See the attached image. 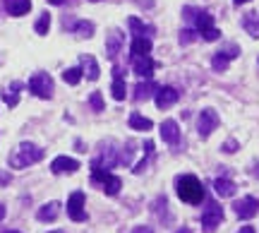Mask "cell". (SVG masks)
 I'll return each mask as SVG.
<instances>
[{
  "label": "cell",
  "mask_w": 259,
  "mask_h": 233,
  "mask_svg": "<svg viewBox=\"0 0 259 233\" xmlns=\"http://www.w3.org/2000/svg\"><path fill=\"white\" fill-rule=\"evenodd\" d=\"M3 233H19V231H3Z\"/></svg>",
  "instance_id": "f35d334b"
},
{
  "label": "cell",
  "mask_w": 259,
  "mask_h": 233,
  "mask_svg": "<svg viewBox=\"0 0 259 233\" xmlns=\"http://www.w3.org/2000/svg\"><path fill=\"white\" fill-rule=\"evenodd\" d=\"M151 125H154V123L149 121V118H144V115H139V113H132V115H130V128H132V130H151Z\"/></svg>",
  "instance_id": "603a6c76"
},
{
  "label": "cell",
  "mask_w": 259,
  "mask_h": 233,
  "mask_svg": "<svg viewBox=\"0 0 259 233\" xmlns=\"http://www.w3.org/2000/svg\"><path fill=\"white\" fill-rule=\"evenodd\" d=\"M84 202H87V197H84L82 190H77V192L70 195V200H67V216H70L72 221H84V219H87Z\"/></svg>",
  "instance_id": "ba28073f"
},
{
  "label": "cell",
  "mask_w": 259,
  "mask_h": 233,
  "mask_svg": "<svg viewBox=\"0 0 259 233\" xmlns=\"http://www.w3.org/2000/svg\"><path fill=\"white\" fill-rule=\"evenodd\" d=\"M178 96H180V94H178V89H173V87H158L156 94H154L158 108H170V106L178 101Z\"/></svg>",
  "instance_id": "8fae6325"
},
{
  "label": "cell",
  "mask_w": 259,
  "mask_h": 233,
  "mask_svg": "<svg viewBox=\"0 0 259 233\" xmlns=\"http://www.w3.org/2000/svg\"><path fill=\"white\" fill-rule=\"evenodd\" d=\"M235 56H240V48L235 46V44H231L228 48H223V51H219L216 56H213V60H211V65H213V70H226L228 67V63H231Z\"/></svg>",
  "instance_id": "30bf717a"
},
{
  "label": "cell",
  "mask_w": 259,
  "mask_h": 233,
  "mask_svg": "<svg viewBox=\"0 0 259 233\" xmlns=\"http://www.w3.org/2000/svg\"><path fill=\"white\" fill-rule=\"evenodd\" d=\"M44 36V34H48V29H51V15L48 12H41V17L36 19V27H34Z\"/></svg>",
  "instance_id": "83f0119b"
},
{
  "label": "cell",
  "mask_w": 259,
  "mask_h": 233,
  "mask_svg": "<svg viewBox=\"0 0 259 233\" xmlns=\"http://www.w3.org/2000/svg\"><path fill=\"white\" fill-rule=\"evenodd\" d=\"M233 209H235V214L240 216V219H252V216H257V212H259V200L257 197H240V200L233 205Z\"/></svg>",
  "instance_id": "9c48e42d"
},
{
  "label": "cell",
  "mask_w": 259,
  "mask_h": 233,
  "mask_svg": "<svg viewBox=\"0 0 259 233\" xmlns=\"http://www.w3.org/2000/svg\"><path fill=\"white\" fill-rule=\"evenodd\" d=\"M242 3H250V0H235V5H242Z\"/></svg>",
  "instance_id": "d590c367"
},
{
  "label": "cell",
  "mask_w": 259,
  "mask_h": 233,
  "mask_svg": "<svg viewBox=\"0 0 259 233\" xmlns=\"http://www.w3.org/2000/svg\"><path fill=\"white\" fill-rule=\"evenodd\" d=\"M130 53H132V58L149 56V53H151V38L149 36H135L132 38V46H130Z\"/></svg>",
  "instance_id": "9a60e30c"
},
{
  "label": "cell",
  "mask_w": 259,
  "mask_h": 233,
  "mask_svg": "<svg viewBox=\"0 0 259 233\" xmlns=\"http://www.w3.org/2000/svg\"><path fill=\"white\" fill-rule=\"evenodd\" d=\"M192 38H194V31H190V29H187V31H183V34H180V44H190Z\"/></svg>",
  "instance_id": "4dcf8cb0"
},
{
  "label": "cell",
  "mask_w": 259,
  "mask_h": 233,
  "mask_svg": "<svg viewBox=\"0 0 259 233\" xmlns=\"http://www.w3.org/2000/svg\"><path fill=\"white\" fill-rule=\"evenodd\" d=\"M5 10L12 17H22L31 10V0H5Z\"/></svg>",
  "instance_id": "ac0fdd59"
},
{
  "label": "cell",
  "mask_w": 259,
  "mask_h": 233,
  "mask_svg": "<svg viewBox=\"0 0 259 233\" xmlns=\"http://www.w3.org/2000/svg\"><path fill=\"white\" fill-rule=\"evenodd\" d=\"M89 103H92L94 111H103V96L99 92H94L92 96H89Z\"/></svg>",
  "instance_id": "f546056e"
},
{
  "label": "cell",
  "mask_w": 259,
  "mask_h": 233,
  "mask_svg": "<svg viewBox=\"0 0 259 233\" xmlns=\"http://www.w3.org/2000/svg\"><path fill=\"white\" fill-rule=\"evenodd\" d=\"M3 219H5V207L0 205V221H3Z\"/></svg>",
  "instance_id": "836d02e7"
},
{
  "label": "cell",
  "mask_w": 259,
  "mask_h": 233,
  "mask_svg": "<svg viewBox=\"0 0 259 233\" xmlns=\"http://www.w3.org/2000/svg\"><path fill=\"white\" fill-rule=\"evenodd\" d=\"M221 221H223V209L213 200H209L206 209H204V214H202V226L206 231H216V226H221Z\"/></svg>",
  "instance_id": "8992f818"
},
{
  "label": "cell",
  "mask_w": 259,
  "mask_h": 233,
  "mask_svg": "<svg viewBox=\"0 0 259 233\" xmlns=\"http://www.w3.org/2000/svg\"><path fill=\"white\" fill-rule=\"evenodd\" d=\"M242 27H245V31H247L252 38H259V15L257 12H247V15L242 17Z\"/></svg>",
  "instance_id": "44dd1931"
},
{
  "label": "cell",
  "mask_w": 259,
  "mask_h": 233,
  "mask_svg": "<svg viewBox=\"0 0 259 233\" xmlns=\"http://www.w3.org/2000/svg\"><path fill=\"white\" fill-rule=\"evenodd\" d=\"M44 159V149L36 147V144H31V142H22L15 154L10 157V166L12 168H24V166H31V164H36Z\"/></svg>",
  "instance_id": "7a4b0ae2"
},
{
  "label": "cell",
  "mask_w": 259,
  "mask_h": 233,
  "mask_svg": "<svg viewBox=\"0 0 259 233\" xmlns=\"http://www.w3.org/2000/svg\"><path fill=\"white\" fill-rule=\"evenodd\" d=\"M135 233H151V228H147V226H139V228H135Z\"/></svg>",
  "instance_id": "d6a6232c"
},
{
  "label": "cell",
  "mask_w": 259,
  "mask_h": 233,
  "mask_svg": "<svg viewBox=\"0 0 259 233\" xmlns=\"http://www.w3.org/2000/svg\"><path fill=\"white\" fill-rule=\"evenodd\" d=\"M194 19V27H197V34L204 36V41H216V38H221V31L213 27V15L211 12H202V10H197V17Z\"/></svg>",
  "instance_id": "277c9868"
},
{
  "label": "cell",
  "mask_w": 259,
  "mask_h": 233,
  "mask_svg": "<svg viewBox=\"0 0 259 233\" xmlns=\"http://www.w3.org/2000/svg\"><path fill=\"white\" fill-rule=\"evenodd\" d=\"M213 190H216L219 197H231L233 192H235V183H233V180H226V178H219V180L213 183Z\"/></svg>",
  "instance_id": "7402d4cb"
},
{
  "label": "cell",
  "mask_w": 259,
  "mask_h": 233,
  "mask_svg": "<svg viewBox=\"0 0 259 233\" xmlns=\"http://www.w3.org/2000/svg\"><path fill=\"white\" fill-rule=\"evenodd\" d=\"M120 44H122L120 31H113L111 36H108V58H115V56H118V51H120Z\"/></svg>",
  "instance_id": "484cf974"
},
{
  "label": "cell",
  "mask_w": 259,
  "mask_h": 233,
  "mask_svg": "<svg viewBox=\"0 0 259 233\" xmlns=\"http://www.w3.org/2000/svg\"><path fill=\"white\" fill-rule=\"evenodd\" d=\"M238 233H257V231H254V226H242Z\"/></svg>",
  "instance_id": "1f68e13d"
},
{
  "label": "cell",
  "mask_w": 259,
  "mask_h": 233,
  "mask_svg": "<svg viewBox=\"0 0 259 233\" xmlns=\"http://www.w3.org/2000/svg\"><path fill=\"white\" fill-rule=\"evenodd\" d=\"M161 137L168 144H178L180 142V128H178L176 121H163L161 123Z\"/></svg>",
  "instance_id": "5bb4252c"
},
{
  "label": "cell",
  "mask_w": 259,
  "mask_h": 233,
  "mask_svg": "<svg viewBox=\"0 0 259 233\" xmlns=\"http://www.w3.org/2000/svg\"><path fill=\"white\" fill-rule=\"evenodd\" d=\"M8 180H10L8 176H3V178H0V183H8Z\"/></svg>",
  "instance_id": "74e56055"
},
{
  "label": "cell",
  "mask_w": 259,
  "mask_h": 233,
  "mask_svg": "<svg viewBox=\"0 0 259 233\" xmlns=\"http://www.w3.org/2000/svg\"><path fill=\"white\" fill-rule=\"evenodd\" d=\"M178 233H192V231H190V228H180V231H178Z\"/></svg>",
  "instance_id": "8d00e7d4"
},
{
  "label": "cell",
  "mask_w": 259,
  "mask_h": 233,
  "mask_svg": "<svg viewBox=\"0 0 259 233\" xmlns=\"http://www.w3.org/2000/svg\"><path fill=\"white\" fill-rule=\"evenodd\" d=\"M92 180L94 183H101L103 192L106 195H118L122 187V180L118 176H113V173H108V168H103L99 161H94L92 164Z\"/></svg>",
  "instance_id": "3957f363"
},
{
  "label": "cell",
  "mask_w": 259,
  "mask_h": 233,
  "mask_svg": "<svg viewBox=\"0 0 259 233\" xmlns=\"http://www.w3.org/2000/svg\"><path fill=\"white\" fill-rule=\"evenodd\" d=\"M29 89H31V94H36L38 99H51L53 96V80L46 72H38L29 80Z\"/></svg>",
  "instance_id": "5b68a950"
},
{
  "label": "cell",
  "mask_w": 259,
  "mask_h": 233,
  "mask_svg": "<svg viewBox=\"0 0 259 233\" xmlns=\"http://www.w3.org/2000/svg\"><path fill=\"white\" fill-rule=\"evenodd\" d=\"M58 214H60V205H58V202H48V205H44L36 212V219L44 221V224H48V221H56Z\"/></svg>",
  "instance_id": "d6986e66"
},
{
  "label": "cell",
  "mask_w": 259,
  "mask_h": 233,
  "mask_svg": "<svg viewBox=\"0 0 259 233\" xmlns=\"http://www.w3.org/2000/svg\"><path fill=\"white\" fill-rule=\"evenodd\" d=\"M178 197L187 202V205H199L204 200V185L199 183L197 176H180L176 183Z\"/></svg>",
  "instance_id": "6da1fadb"
},
{
  "label": "cell",
  "mask_w": 259,
  "mask_h": 233,
  "mask_svg": "<svg viewBox=\"0 0 259 233\" xmlns=\"http://www.w3.org/2000/svg\"><path fill=\"white\" fill-rule=\"evenodd\" d=\"M70 29H72L77 36H82V38H89L94 34V24H92V22H77V24H70Z\"/></svg>",
  "instance_id": "d4e9b609"
},
{
  "label": "cell",
  "mask_w": 259,
  "mask_h": 233,
  "mask_svg": "<svg viewBox=\"0 0 259 233\" xmlns=\"http://www.w3.org/2000/svg\"><path fill=\"white\" fill-rule=\"evenodd\" d=\"M79 63H82V75H87V80H92V82H96L99 80V63H96V58L94 56H82L79 58Z\"/></svg>",
  "instance_id": "e0dca14e"
},
{
  "label": "cell",
  "mask_w": 259,
  "mask_h": 233,
  "mask_svg": "<svg viewBox=\"0 0 259 233\" xmlns=\"http://www.w3.org/2000/svg\"><path fill=\"white\" fill-rule=\"evenodd\" d=\"M48 3H51V5H63L65 0H48Z\"/></svg>",
  "instance_id": "e575fe53"
},
{
  "label": "cell",
  "mask_w": 259,
  "mask_h": 233,
  "mask_svg": "<svg viewBox=\"0 0 259 233\" xmlns=\"http://www.w3.org/2000/svg\"><path fill=\"white\" fill-rule=\"evenodd\" d=\"M92 3H99V0H92Z\"/></svg>",
  "instance_id": "ab89813d"
},
{
  "label": "cell",
  "mask_w": 259,
  "mask_h": 233,
  "mask_svg": "<svg viewBox=\"0 0 259 233\" xmlns=\"http://www.w3.org/2000/svg\"><path fill=\"white\" fill-rule=\"evenodd\" d=\"M130 29H132V34H135V36H149V34H154V27L142 24L137 17H130Z\"/></svg>",
  "instance_id": "cb8c5ba5"
},
{
  "label": "cell",
  "mask_w": 259,
  "mask_h": 233,
  "mask_svg": "<svg viewBox=\"0 0 259 233\" xmlns=\"http://www.w3.org/2000/svg\"><path fill=\"white\" fill-rule=\"evenodd\" d=\"M219 113L213 111V108H204L202 113H199V121H197V130H199V135L202 137H209L216 128H219Z\"/></svg>",
  "instance_id": "52a82bcc"
},
{
  "label": "cell",
  "mask_w": 259,
  "mask_h": 233,
  "mask_svg": "<svg viewBox=\"0 0 259 233\" xmlns=\"http://www.w3.org/2000/svg\"><path fill=\"white\" fill-rule=\"evenodd\" d=\"M63 80L67 84H79V80H82V67H70V70H65Z\"/></svg>",
  "instance_id": "4316f807"
},
{
  "label": "cell",
  "mask_w": 259,
  "mask_h": 233,
  "mask_svg": "<svg viewBox=\"0 0 259 233\" xmlns=\"http://www.w3.org/2000/svg\"><path fill=\"white\" fill-rule=\"evenodd\" d=\"M156 84L151 82V80H147V82H139L137 87H135V99L137 101H147V99H151L154 94H156Z\"/></svg>",
  "instance_id": "ffe728a7"
},
{
  "label": "cell",
  "mask_w": 259,
  "mask_h": 233,
  "mask_svg": "<svg viewBox=\"0 0 259 233\" xmlns=\"http://www.w3.org/2000/svg\"><path fill=\"white\" fill-rule=\"evenodd\" d=\"M51 171L53 173H74V171H79V161L72 157H56L51 164Z\"/></svg>",
  "instance_id": "4fadbf2b"
},
{
  "label": "cell",
  "mask_w": 259,
  "mask_h": 233,
  "mask_svg": "<svg viewBox=\"0 0 259 233\" xmlns=\"http://www.w3.org/2000/svg\"><path fill=\"white\" fill-rule=\"evenodd\" d=\"M113 99L115 101H122L125 99V77H122V67H113Z\"/></svg>",
  "instance_id": "2e32d148"
},
{
  "label": "cell",
  "mask_w": 259,
  "mask_h": 233,
  "mask_svg": "<svg viewBox=\"0 0 259 233\" xmlns=\"http://www.w3.org/2000/svg\"><path fill=\"white\" fill-rule=\"evenodd\" d=\"M154 67H156V63H154L149 56L132 58V70H135V75L144 77V80H149V77L154 75Z\"/></svg>",
  "instance_id": "7c38bea8"
},
{
  "label": "cell",
  "mask_w": 259,
  "mask_h": 233,
  "mask_svg": "<svg viewBox=\"0 0 259 233\" xmlns=\"http://www.w3.org/2000/svg\"><path fill=\"white\" fill-rule=\"evenodd\" d=\"M22 89V82H12V87H10V92L5 94V101H8V106H17V92Z\"/></svg>",
  "instance_id": "f1b7e54d"
}]
</instances>
